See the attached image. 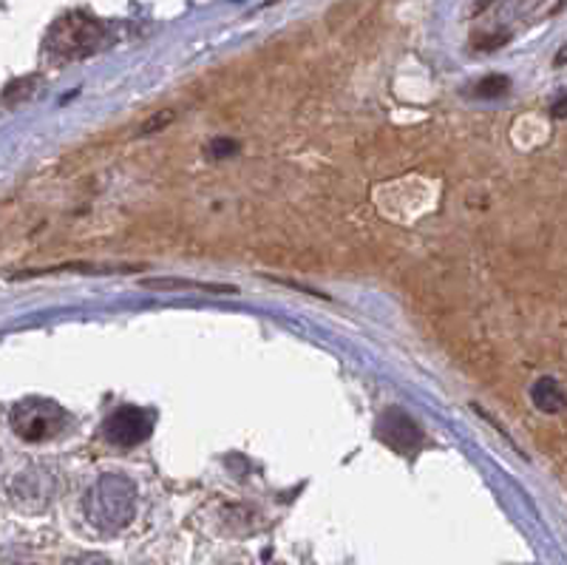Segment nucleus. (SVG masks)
Instances as JSON below:
<instances>
[{"label": "nucleus", "mask_w": 567, "mask_h": 565, "mask_svg": "<svg viewBox=\"0 0 567 565\" xmlns=\"http://www.w3.org/2000/svg\"><path fill=\"white\" fill-rule=\"evenodd\" d=\"M550 111H554V117H567V97H561V100H556Z\"/></svg>", "instance_id": "obj_12"}, {"label": "nucleus", "mask_w": 567, "mask_h": 565, "mask_svg": "<svg viewBox=\"0 0 567 565\" xmlns=\"http://www.w3.org/2000/svg\"><path fill=\"white\" fill-rule=\"evenodd\" d=\"M68 413L57 401L49 398H26L14 404L12 409V426L14 433L29 444H40L66 429Z\"/></svg>", "instance_id": "obj_3"}, {"label": "nucleus", "mask_w": 567, "mask_h": 565, "mask_svg": "<svg viewBox=\"0 0 567 565\" xmlns=\"http://www.w3.org/2000/svg\"><path fill=\"white\" fill-rule=\"evenodd\" d=\"M108 38L106 23L88 12H68L52 23L46 34V52L57 61H79L97 52Z\"/></svg>", "instance_id": "obj_1"}, {"label": "nucleus", "mask_w": 567, "mask_h": 565, "mask_svg": "<svg viewBox=\"0 0 567 565\" xmlns=\"http://www.w3.org/2000/svg\"><path fill=\"white\" fill-rule=\"evenodd\" d=\"M171 120H173V111H165V114H162V117H157V120L146 122V126H142V134L159 131V128H162V126H168V122H171Z\"/></svg>", "instance_id": "obj_10"}, {"label": "nucleus", "mask_w": 567, "mask_h": 565, "mask_svg": "<svg viewBox=\"0 0 567 565\" xmlns=\"http://www.w3.org/2000/svg\"><path fill=\"white\" fill-rule=\"evenodd\" d=\"M377 438L397 455H415L422 446L420 426L400 409H386L377 420Z\"/></svg>", "instance_id": "obj_5"}, {"label": "nucleus", "mask_w": 567, "mask_h": 565, "mask_svg": "<svg viewBox=\"0 0 567 565\" xmlns=\"http://www.w3.org/2000/svg\"><path fill=\"white\" fill-rule=\"evenodd\" d=\"M276 565H281V563H276Z\"/></svg>", "instance_id": "obj_13"}, {"label": "nucleus", "mask_w": 567, "mask_h": 565, "mask_svg": "<svg viewBox=\"0 0 567 565\" xmlns=\"http://www.w3.org/2000/svg\"><path fill=\"white\" fill-rule=\"evenodd\" d=\"M151 290H205V294H236V287L227 285H207V281H188V279H146L142 281Z\"/></svg>", "instance_id": "obj_7"}, {"label": "nucleus", "mask_w": 567, "mask_h": 565, "mask_svg": "<svg viewBox=\"0 0 567 565\" xmlns=\"http://www.w3.org/2000/svg\"><path fill=\"white\" fill-rule=\"evenodd\" d=\"M153 424H157V415L151 409H142V406H119L117 413L106 420V438L114 446H137L142 440L151 438Z\"/></svg>", "instance_id": "obj_4"}, {"label": "nucleus", "mask_w": 567, "mask_h": 565, "mask_svg": "<svg viewBox=\"0 0 567 565\" xmlns=\"http://www.w3.org/2000/svg\"><path fill=\"white\" fill-rule=\"evenodd\" d=\"M66 565H108V559H106V557H99V554H86V557L68 559Z\"/></svg>", "instance_id": "obj_11"}, {"label": "nucleus", "mask_w": 567, "mask_h": 565, "mask_svg": "<svg viewBox=\"0 0 567 565\" xmlns=\"http://www.w3.org/2000/svg\"><path fill=\"white\" fill-rule=\"evenodd\" d=\"M133 492L131 480L119 475H106L99 483L92 486L86 494V518L99 532H119L133 520Z\"/></svg>", "instance_id": "obj_2"}, {"label": "nucleus", "mask_w": 567, "mask_h": 565, "mask_svg": "<svg viewBox=\"0 0 567 565\" xmlns=\"http://www.w3.org/2000/svg\"><path fill=\"white\" fill-rule=\"evenodd\" d=\"M511 81L509 77H502V74H494V77H485V81L477 83V97H502V94L509 92Z\"/></svg>", "instance_id": "obj_8"}, {"label": "nucleus", "mask_w": 567, "mask_h": 565, "mask_svg": "<svg viewBox=\"0 0 567 565\" xmlns=\"http://www.w3.org/2000/svg\"><path fill=\"white\" fill-rule=\"evenodd\" d=\"M233 153H238L236 140H213L207 146V157H213V160H225V157H233Z\"/></svg>", "instance_id": "obj_9"}, {"label": "nucleus", "mask_w": 567, "mask_h": 565, "mask_svg": "<svg viewBox=\"0 0 567 565\" xmlns=\"http://www.w3.org/2000/svg\"><path fill=\"white\" fill-rule=\"evenodd\" d=\"M531 398H534L536 409H542V413L548 415H556L561 413L567 406V398L565 393H561V386L556 384L554 379H539L534 384V390H531Z\"/></svg>", "instance_id": "obj_6"}]
</instances>
